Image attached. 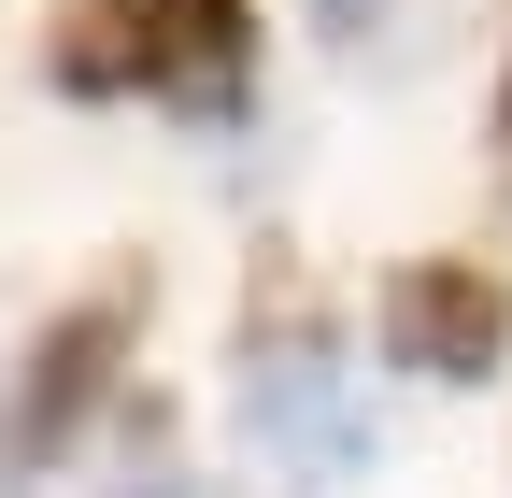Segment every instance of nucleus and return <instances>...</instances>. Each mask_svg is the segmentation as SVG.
<instances>
[{"instance_id": "f257e3e1", "label": "nucleus", "mask_w": 512, "mask_h": 498, "mask_svg": "<svg viewBox=\"0 0 512 498\" xmlns=\"http://www.w3.org/2000/svg\"><path fill=\"white\" fill-rule=\"evenodd\" d=\"M57 86H128L157 114H200L242 129L256 114V0H86L72 43H57Z\"/></svg>"}, {"instance_id": "f03ea898", "label": "nucleus", "mask_w": 512, "mask_h": 498, "mask_svg": "<svg viewBox=\"0 0 512 498\" xmlns=\"http://www.w3.org/2000/svg\"><path fill=\"white\" fill-rule=\"evenodd\" d=\"M242 442L256 456H285L299 484H356L384 456V427L356 399V370H342V328L313 314V299H271V314H242Z\"/></svg>"}, {"instance_id": "7ed1b4c3", "label": "nucleus", "mask_w": 512, "mask_h": 498, "mask_svg": "<svg viewBox=\"0 0 512 498\" xmlns=\"http://www.w3.org/2000/svg\"><path fill=\"white\" fill-rule=\"evenodd\" d=\"M128 342H143V285H86L72 314H43V328L15 342V385H0V484H15V498L86 442V413L114 399Z\"/></svg>"}, {"instance_id": "20e7f679", "label": "nucleus", "mask_w": 512, "mask_h": 498, "mask_svg": "<svg viewBox=\"0 0 512 498\" xmlns=\"http://www.w3.org/2000/svg\"><path fill=\"white\" fill-rule=\"evenodd\" d=\"M370 328H384V356H399L413 385H484L512 356V285L484 257H399L384 299H370Z\"/></svg>"}, {"instance_id": "39448f33", "label": "nucleus", "mask_w": 512, "mask_h": 498, "mask_svg": "<svg viewBox=\"0 0 512 498\" xmlns=\"http://www.w3.org/2000/svg\"><path fill=\"white\" fill-rule=\"evenodd\" d=\"M114 498H200L185 484V442H171V413H143V442H128V484Z\"/></svg>"}, {"instance_id": "423d86ee", "label": "nucleus", "mask_w": 512, "mask_h": 498, "mask_svg": "<svg viewBox=\"0 0 512 498\" xmlns=\"http://www.w3.org/2000/svg\"><path fill=\"white\" fill-rule=\"evenodd\" d=\"M384 15H399V0H328V29H342L356 57H370V29H384Z\"/></svg>"}, {"instance_id": "0eeeda50", "label": "nucleus", "mask_w": 512, "mask_h": 498, "mask_svg": "<svg viewBox=\"0 0 512 498\" xmlns=\"http://www.w3.org/2000/svg\"><path fill=\"white\" fill-rule=\"evenodd\" d=\"M498 157H512V72H498Z\"/></svg>"}]
</instances>
